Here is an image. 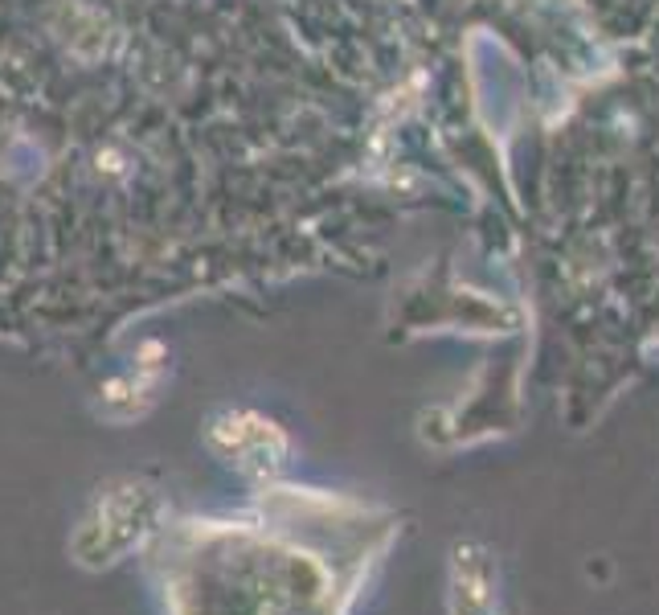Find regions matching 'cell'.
Returning <instances> with one entry per match:
<instances>
[{
	"label": "cell",
	"instance_id": "obj_1",
	"mask_svg": "<svg viewBox=\"0 0 659 615\" xmlns=\"http://www.w3.org/2000/svg\"><path fill=\"white\" fill-rule=\"evenodd\" d=\"M148 517H144V492L140 489H127V492H115V497L99 500L95 517H86V525L78 529V554L86 562H111L115 554H124L127 546L148 533Z\"/></svg>",
	"mask_w": 659,
	"mask_h": 615
}]
</instances>
